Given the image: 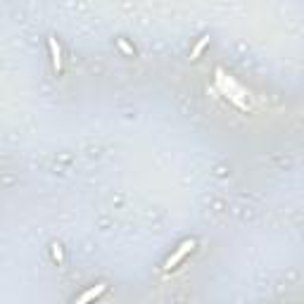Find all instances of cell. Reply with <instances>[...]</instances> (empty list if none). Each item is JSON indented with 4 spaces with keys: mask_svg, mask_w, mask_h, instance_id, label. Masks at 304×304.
<instances>
[{
    "mask_svg": "<svg viewBox=\"0 0 304 304\" xmlns=\"http://www.w3.org/2000/svg\"><path fill=\"white\" fill-rule=\"evenodd\" d=\"M193 247H195V240H186V242H183L179 250H176L171 257L166 259V264H164V271H171V269H176V266L183 262V257H186L188 252H193Z\"/></svg>",
    "mask_w": 304,
    "mask_h": 304,
    "instance_id": "1",
    "label": "cell"
},
{
    "mask_svg": "<svg viewBox=\"0 0 304 304\" xmlns=\"http://www.w3.org/2000/svg\"><path fill=\"white\" fill-rule=\"evenodd\" d=\"M105 290H107V283H98V285H93L91 290H86V292L78 297L74 304H91V302H95V299H98V297H100Z\"/></svg>",
    "mask_w": 304,
    "mask_h": 304,
    "instance_id": "2",
    "label": "cell"
},
{
    "mask_svg": "<svg viewBox=\"0 0 304 304\" xmlns=\"http://www.w3.org/2000/svg\"><path fill=\"white\" fill-rule=\"evenodd\" d=\"M48 46H50V55H53V69L60 74V71H62V55H60V46H57V40H55V38L48 40Z\"/></svg>",
    "mask_w": 304,
    "mask_h": 304,
    "instance_id": "3",
    "label": "cell"
},
{
    "mask_svg": "<svg viewBox=\"0 0 304 304\" xmlns=\"http://www.w3.org/2000/svg\"><path fill=\"white\" fill-rule=\"evenodd\" d=\"M207 43H209V38H202V40H200V43L193 48V53H190V60H197V57H200V53H202L204 48H207Z\"/></svg>",
    "mask_w": 304,
    "mask_h": 304,
    "instance_id": "4",
    "label": "cell"
},
{
    "mask_svg": "<svg viewBox=\"0 0 304 304\" xmlns=\"http://www.w3.org/2000/svg\"><path fill=\"white\" fill-rule=\"evenodd\" d=\"M53 257L57 259V264H62V247L60 245H53Z\"/></svg>",
    "mask_w": 304,
    "mask_h": 304,
    "instance_id": "5",
    "label": "cell"
},
{
    "mask_svg": "<svg viewBox=\"0 0 304 304\" xmlns=\"http://www.w3.org/2000/svg\"><path fill=\"white\" fill-rule=\"evenodd\" d=\"M119 48H121V50H124V53H126V55H131V57H133V48H131V46H128V43H126V40H124V38H119Z\"/></svg>",
    "mask_w": 304,
    "mask_h": 304,
    "instance_id": "6",
    "label": "cell"
}]
</instances>
